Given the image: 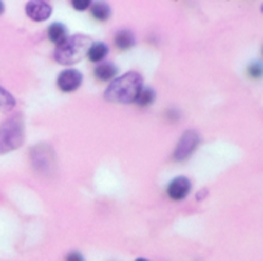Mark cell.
I'll list each match as a JSON object with an SVG mask.
<instances>
[{
	"label": "cell",
	"mask_w": 263,
	"mask_h": 261,
	"mask_svg": "<svg viewBox=\"0 0 263 261\" xmlns=\"http://www.w3.org/2000/svg\"><path fill=\"white\" fill-rule=\"evenodd\" d=\"M143 90V77L137 71H128L119 77H115L113 82L105 90L104 97L108 102L116 104H132L135 102L138 94Z\"/></svg>",
	"instance_id": "1"
},
{
	"label": "cell",
	"mask_w": 263,
	"mask_h": 261,
	"mask_svg": "<svg viewBox=\"0 0 263 261\" xmlns=\"http://www.w3.org/2000/svg\"><path fill=\"white\" fill-rule=\"evenodd\" d=\"M90 47H91V39L88 36L76 34L67 37V41L56 48L54 59L62 65H74L79 61H82L84 56H87Z\"/></svg>",
	"instance_id": "2"
},
{
	"label": "cell",
	"mask_w": 263,
	"mask_h": 261,
	"mask_svg": "<svg viewBox=\"0 0 263 261\" xmlns=\"http://www.w3.org/2000/svg\"><path fill=\"white\" fill-rule=\"evenodd\" d=\"M24 141V125L19 117L7 121L0 127V153L17 149Z\"/></svg>",
	"instance_id": "3"
},
{
	"label": "cell",
	"mask_w": 263,
	"mask_h": 261,
	"mask_svg": "<svg viewBox=\"0 0 263 261\" xmlns=\"http://www.w3.org/2000/svg\"><path fill=\"white\" fill-rule=\"evenodd\" d=\"M200 144V136L195 130H187V132L183 133V136L180 138L175 152H174V158L177 161H184L187 159L197 149V146Z\"/></svg>",
	"instance_id": "4"
},
{
	"label": "cell",
	"mask_w": 263,
	"mask_h": 261,
	"mask_svg": "<svg viewBox=\"0 0 263 261\" xmlns=\"http://www.w3.org/2000/svg\"><path fill=\"white\" fill-rule=\"evenodd\" d=\"M81 84H82V73L74 68L64 70L58 77V87L65 93H71L78 90Z\"/></svg>",
	"instance_id": "5"
},
{
	"label": "cell",
	"mask_w": 263,
	"mask_h": 261,
	"mask_svg": "<svg viewBox=\"0 0 263 261\" xmlns=\"http://www.w3.org/2000/svg\"><path fill=\"white\" fill-rule=\"evenodd\" d=\"M191 189H192V183H191L189 178L177 176L167 186V195L174 201H181V199H184L191 193Z\"/></svg>",
	"instance_id": "6"
},
{
	"label": "cell",
	"mask_w": 263,
	"mask_h": 261,
	"mask_svg": "<svg viewBox=\"0 0 263 261\" xmlns=\"http://www.w3.org/2000/svg\"><path fill=\"white\" fill-rule=\"evenodd\" d=\"M25 11H27V16L34 21V22H44L47 21L51 13H53V8L48 2H44V0H41V2H28L27 7H25Z\"/></svg>",
	"instance_id": "7"
},
{
	"label": "cell",
	"mask_w": 263,
	"mask_h": 261,
	"mask_svg": "<svg viewBox=\"0 0 263 261\" xmlns=\"http://www.w3.org/2000/svg\"><path fill=\"white\" fill-rule=\"evenodd\" d=\"M67 28H65V25H62V24H53L50 28H48V39L53 42V44H56L58 47L61 45V44H64L65 41H67Z\"/></svg>",
	"instance_id": "8"
},
{
	"label": "cell",
	"mask_w": 263,
	"mask_h": 261,
	"mask_svg": "<svg viewBox=\"0 0 263 261\" xmlns=\"http://www.w3.org/2000/svg\"><path fill=\"white\" fill-rule=\"evenodd\" d=\"M118 74V68L110 64V62H105V64H101L95 68V76L99 79V81H111L115 79Z\"/></svg>",
	"instance_id": "9"
},
{
	"label": "cell",
	"mask_w": 263,
	"mask_h": 261,
	"mask_svg": "<svg viewBox=\"0 0 263 261\" xmlns=\"http://www.w3.org/2000/svg\"><path fill=\"white\" fill-rule=\"evenodd\" d=\"M107 53H108V47L102 42H96V44H91L87 56L91 62H101L107 56Z\"/></svg>",
	"instance_id": "10"
},
{
	"label": "cell",
	"mask_w": 263,
	"mask_h": 261,
	"mask_svg": "<svg viewBox=\"0 0 263 261\" xmlns=\"http://www.w3.org/2000/svg\"><path fill=\"white\" fill-rule=\"evenodd\" d=\"M135 44V37L128 30H122L116 34L115 37V45L119 48V50H128L132 45Z\"/></svg>",
	"instance_id": "11"
},
{
	"label": "cell",
	"mask_w": 263,
	"mask_h": 261,
	"mask_svg": "<svg viewBox=\"0 0 263 261\" xmlns=\"http://www.w3.org/2000/svg\"><path fill=\"white\" fill-rule=\"evenodd\" d=\"M91 14H93L95 19L104 22V21H107V19L110 17L111 11H110V7H108L107 4L98 2V4H93V5H91Z\"/></svg>",
	"instance_id": "12"
},
{
	"label": "cell",
	"mask_w": 263,
	"mask_h": 261,
	"mask_svg": "<svg viewBox=\"0 0 263 261\" xmlns=\"http://www.w3.org/2000/svg\"><path fill=\"white\" fill-rule=\"evenodd\" d=\"M154 101H155V91L152 88H143L135 102L143 105V107H146V105H151Z\"/></svg>",
	"instance_id": "13"
},
{
	"label": "cell",
	"mask_w": 263,
	"mask_h": 261,
	"mask_svg": "<svg viewBox=\"0 0 263 261\" xmlns=\"http://www.w3.org/2000/svg\"><path fill=\"white\" fill-rule=\"evenodd\" d=\"M14 105H16L14 97L5 88L0 87V110H8V108H13Z\"/></svg>",
	"instance_id": "14"
},
{
	"label": "cell",
	"mask_w": 263,
	"mask_h": 261,
	"mask_svg": "<svg viewBox=\"0 0 263 261\" xmlns=\"http://www.w3.org/2000/svg\"><path fill=\"white\" fill-rule=\"evenodd\" d=\"M246 71H248L249 77H252V79H261L263 77V64L252 62V64L248 65V70Z\"/></svg>",
	"instance_id": "15"
},
{
	"label": "cell",
	"mask_w": 263,
	"mask_h": 261,
	"mask_svg": "<svg viewBox=\"0 0 263 261\" xmlns=\"http://www.w3.org/2000/svg\"><path fill=\"white\" fill-rule=\"evenodd\" d=\"M71 5H73V8H76L79 11H84V10L91 7V2H90V0H73Z\"/></svg>",
	"instance_id": "16"
},
{
	"label": "cell",
	"mask_w": 263,
	"mask_h": 261,
	"mask_svg": "<svg viewBox=\"0 0 263 261\" xmlns=\"http://www.w3.org/2000/svg\"><path fill=\"white\" fill-rule=\"evenodd\" d=\"M65 261H85V258L82 256V253L79 252H70L65 258Z\"/></svg>",
	"instance_id": "17"
},
{
	"label": "cell",
	"mask_w": 263,
	"mask_h": 261,
	"mask_svg": "<svg viewBox=\"0 0 263 261\" xmlns=\"http://www.w3.org/2000/svg\"><path fill=\"white\" fill-rule=\"evenodd\" d=\"M4 10H5V7H4V4H2V2H0V14L4 13Z\"/></svg>",
	"instance_id": "18"
},
{
	"label": "cell",
	"mask_w": 263,
	"mask_h": 261,
	"mask_svg": "<svg viewBox=\"0 0 263 261\" xmlns=\"http://www.w3.org/2000/svg\"><path fill=\"white\" fill-rule=\"evenodd\" d=\"M135 261H149V259H146V258H137Z\"/></svg>",
	"instance_id": "19"
},
{
	"label": "cell",
	"mask_w": 263,
	"mask_h": 261,
	"mask_svg": "<svg viewBox=\"0 0 263 261\" xmlns=\"http://www.w3.org/2000/svg\"><path fill=\"white\" fill-rule=\"evenodd\" d=\"M261 56H263V47H261Z\"/></svg>",
	"instance_id": "20"
}]
</instances>
